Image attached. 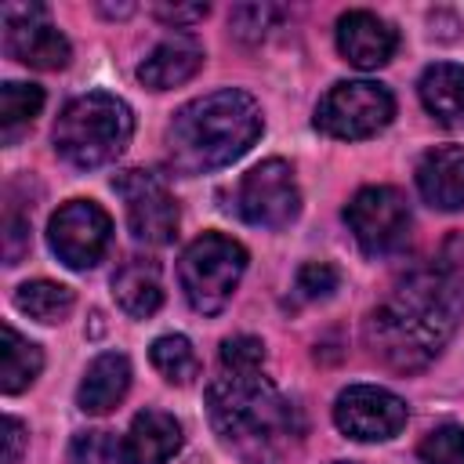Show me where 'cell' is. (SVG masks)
I'll return each instance as SVG.
<instances>
[{"instance_id":"6da1fadb","label":"cell","mask_w":464,"mask_h":464,"mask_svg":"<svg viewBox=\"0 0 464 464\" xmlns=\"http://www.w3.org/2000/svg\"><path fill=\"white\" fill-rule=\"evenodd\" d=\"M464 312V279L453 268H413L366 319V341L392 370L428 366Z\"/></svg>"},{"instance_id":"7a4b0ae2","label":"cell","mask_w":464,"mask_h":464,"mask_svg":"<svg viewBox=\"0 0 464 464\" xmlns=\"http://www.w3.org/2000/svg\"><path fill=\"white\" fill-rule=\"evenodd\" d=\"M207 413L221 442L246 464H276L301 435L297 410L261 370H221L207 384Z\"/></svg>"},{"instance_id":"3957f363","label":"cell","mask_w":464,"mask_h":464,"mask_svg":"<svg viewBox=\"0 0 464 464\" xmlns=\"http://www.w3.org/2000/svg\"><path fill=\"white\" fill-rule=\"evenodd\" d=\"M261 105L236 87L181 105L167 127V163L178 174H207L239 160L261 138Z\"/></svg>"},{"instance_id":"277c9868","label":"cell","mask_w":464,"mask_h":464,"mask_svg":"<svg viewBox=\"0 0 464 464\" xmlns=\"http://www.w3.org/2000/svg\"><path fill=\"white\" fill-rule=\"evenodd\" d=\"M134 134V112L123 98L109 91H91L72 98L54 123V149L72 167L112 163Z\"/></svg>"},{"instance_id":"5b68a950","label":"cell","mask_w":464,"mask_h":464,"mask_svg":"<svg viewBox=\"0 0 464 464\" xmlns=\"http://www.w3.org/2000/svg\"><path fill=\"white\" fill-rule=\"evenodd\" d=\"M243 272H246L243 243H236L232 236H221V232H203L199 239H192L185 246V254L178 261V279H181L185 301L203 315H214L228 304Z\"/></svg>"},{"instance_id":"8992f818","label":"cell","mask_w":464,"mask_h":464,"mask_svg":"<svg viewBox=\"0 0 464 464\" xmlns=\"http://www.w3.org/2000/svg\"><path fill=\"white\" fill-rule=\"evenodd\" d=\"M395 116V98L373 80H341L315 105V127L330 138L355 141L388 127Z\"/></svg>"},{"instance_id":"52a82bcc","label":"cell","mask_w":464,"mask_h":464,"mask_svg":"<svg viewBox=\"0 0 464 464\" xmlns=\"http://www.w3.org/2000/svg\"><path fill=\"white\" fill-rule=\"evenodd\" d=\"M112 239V218L94 199H69L47 225V243L65 268H94Z\"/></svg>"},{"instance_id":"ba28073f","label":"cell","mask_w":464,"mask_h":464,"mask_svg":"<svg viewBox=\"0 0 464 464\" xmlns=\"http://www.w3.org/2000/svg\"><path fill=\"white\" fill-rule=\"evenodd\" d=\"M344 221L355 243L366 254H392L410 236V207L406 196L392 185H366L344 207Z\"/></svg>"},{"instance_id":"9c48e42d","label":"cell","mask_w":464,"mask_h":464,"mask_svg":"<svg viewBox=\"0 0 464 464\" xmlns=\"http://www.w3.org/2000/svg\"><path fill=\"white\" fill-rule=\"evenodd\" d=\"M236 207L243 221L257 228H286L301 210V188H297L290 163L265 160L254 170H246L236 192Z\"/></svg>"},{"instance_id":"30bf717a","label":"cell","mask_w":464,"mask_h":464,"mask_svg":"<svg viewBox=\"0 0 464 464\" xmlns=\"http://www.w3.org/2000/svg\"><path fill=\"white\" fill-rule=\"evenodd\" d=\"M112 188L123 196L127 225L138 243L163 246L178 232V203L167 192V185L152 170H123L112 178Z\"/></svg>"},{"instance_id":"8fae6325","label":"cell","mask_w":464,"mask_h":464,"mask_svg":"<svg viewBox=\"0 0 464 464\" xmlns=\"http://www.w3.org/2000/svg\"><path fill=\"white\" fill-rule=\"evenodd\" d=\"M0 18H4V40H7V51L29 65V69H44V72H54V69H65L69 58H72V47L69 40L47 22V11L40 4H4L0 7Z\"/></svg>"},{"instance_id":"7c38bea8","label":"cell","mask_w":464,"mask_h":464,"mask_svg":"<svg viewBox=\"0 0 464 464\" xmlns=\"http://www.w3.org/2000/svg\"><path fill=\"white\" fill-rule=\"evenodd\" d=\"M334 424L355 442H384L402 431L406 402L377 384H352L334 402Z\"/></svg>"},{"instance_id":"4fadbf2b","label":"cell","mask_w":464,"mask_h":464,"mask_svg":"<svg viewBox=\"0 0 464 464\" xmlns=\"http://www.w3.org/2000/svg\"><path fill=\"white\" fill-rule=\"evenodd\" d=\"M399 47L395 29L373 11H348L337 18V51L355 69H381Z\"/></svg>"},{"instance_id":"5bb4252c","label":"cell","mask_w":464,"mask_h":464,"mask_svg":"<svg viewBox=\"0 0 464 464\" xmlns=\"http://www.w3.org/2000/svg\"><path fill=\"white\" fill-rule=\"evenodd\" d=\"M199 65H203V44L192 33H170L138 65V80L152 91H170V87L192 80L199 72Z\"/></svg>"},{"instance_id":"9a60e30c","label":"cell","mask_w":464,"mask_h":464,"mask_svg":"<svg viewBox=\"0 0 464 464\" xmlns=\"http://www.w3.org/2000/svg\"><path fill=\"white\" fill-rule=\"evenodd\" d=\"M181 450V424L174 413L145 410L130 420L120 442V464H167Z\"/></svg>"},{"instance_id":"2e32d148","label":"cell","mask_w":464,"mask_h":464,"mask_svg":"<svg viewBox=\"0 0 464 464\" xmlns=\"http://www.w3.org/2000/svg\"><path fill=\"white\" fill-rule=\"evenodd\" d=\"M417 188L428 207L460 210L464 207V149L439 145L424 152L417 163Z\"/></svg>"},{"instance_id":"e0dca14e","label":"cell","mask_w":464,"mask_h":464,"mask_svg":"<svg viewBox=\"0 0 464 464\" xmlns=\"http://www.w3.org/2000/svg\"><path fill=\"white\" fill-rule=\"evenodd\" d=\"M130 388V362L123 352H102L87 370L76 388V406L83 413H109Z\"/></svg>"},{"instance_id":"ac0fdd59","label":"cell","mask_w":464,"mask_h":464,"mask_svg":"<svg viewBox=\"0 0 464 464\" xmlns=\"http://www.w3.org/2000/svg\"><path fill=\"white\" fill-rule=\"evenodd\" d=\"M420 102L424 109L446 123V127H460L464 123V65L457 62H435L420 72Z\"/></svg>"},{"instance_id":"d6986e66","label":"cell","mask_w":464,"mask_h":464,"mask_svg":"<svg viewBox=\"0 0 464 464\" xmlns=\"http://www.w3.org/2000/svg\"><path fill=\"white\" fill-rule=\"evenodd\" d=\"M112 297L116 304L134 315V319H149L160 304H163V279L160 268L145 257H130L116 276H112Z\"/></svg>"},{"instance_id":"ffe728a7","label":"cell","mask_w":464,"mask_h":464,"mask_svg":"<svg viewBox=\"0 0 464 464\" xmlns=\"http://www.w3.org/2000/svg\"><path fill=\"white\" fill-rule=\"evenodd\" d=\"M44 370V352L40 344H33L29 337H22L11 323H4L0 330V388L7 395L29 388Z\"/></svg>"},{"instance_id":"44dd1931","label":"cell","mask_w":464,"mask_h":464,"mask_svg":"<svg viewBox=\"0 0 464 464\" xmlns=\"http://www.w3.org/2000/svg\"><path fill=\"white\" fill-rule=\"evenodd\" d=\"M40 109H44V91L36 83L7 80L0 87V138H4V145H14L33 127Z\"/></svg>"},{"instance_id":"7402d4cb","label":"cell","mask_w":464,"mask_h":464,"mask_svg":"<svg viewBox=\"0 0 464 464\" xmlns=\"http://www.w3.org/2000/svg\"><path fill=\"white\" fill-rule=\"evenodd\" d=\"M14 304L36 323H62L72 312V290L51 279H33L14 290Z\"/></svg>"},{"instance_id":"603a6c76","label":"cell","mask_w":464,"mask_h":464,"mask_svg":"<svg viewBox=\"0 0 464 464\" xmlns=\"http://www.w3.org/2000/svg\"><path fill=\"white\" fill-rule=\"evenodd\" d=\"M149 359H152V366H156L170 384H188V381L199 377V355H196L192 341L181 337V334L156 337L152 348H149Z\"/></svg>"},{"instance_id":"cb8c5ba5","label":"cell","mask_w":464,"mask_h":464,"mask_svg":"<svg viewBox=\"0 0 464 464\" xmlns=\"http://www.w3.org/2000/svg\"><path fill=\"white\" fill-rule=\"evenodd\" d=\"M417 457L420 464H464V428L442 424L428 431L424 442L417 446Z\"/></svg>"},{"instance_id":"d4e9b609","label":"cell","mask_w":464,"mask_h":464,"mask_svg":"<svg viewBox=\"0 0 464 464\" xmlns=\"http://www.w3.org/2000/svg\"><path fill=\"white\" fill-rule=\"evenodd\" d=\"M337 268L334 265H326V261H308V265H301L297 268V279H294V290H297V297H304V301H319V297H330L334 290H337Z\"/></svg>"},{"instance_id":"484cf974","label":"cell","mask_w":464,"mask_h":464,"mask_svg":"<svg viewBox=\"0 0 464 464\" xmlns=\"http://www.w3.org/2000/svg\"><path fill=\"white\" fill-rule=\"evenodd\" d=\"M272 18H276V7L272 4H239V7H232L228 25H232V33L239 40H261L268 33Z\"/></svg>"},{"instance_id":"4316f807","label":"cell","mask_w":464,"mask_h":464,"mask_svg":"<svg viewBox=\"0 0 464 464\" xmlns=\"http://www.w3.org/2000/svg\"><path fill=\"white\" fill-rule=\"evenodd\" d=\"M265 366V344L250 334L228 337L221 344V370H261Z\"/></svg>"},{"instance_id":"83f0119b","label":"cell","mask_w":464,"mask_h":464,"mask_svg":"<svg viewBox=\"0 0 464 464\" xmlns=\"http://www.w3.org/2000/svg\"><path fill=\"white\" fill-rule=\"evenodd\" d=\"M112 457H120V446L109 442L105 431H83L72 442V460H80V464H105Z\"/></svg>"},{"instance_id":"f1b7e54d","label":"cell","mask_w":464,"mask_h":464,"mask_svg":"<svg viewBox=\"0 0 464 464\" xmlns=\"http://www.w3.org/2000/svg\"><path fill=\"white\" fill-rule=\"evenodd\" d=\"M207 4H160L156 7V18H163L167 25H192V22H199V18H207Z\"/></svg>"},{"instance_id":"f546056e","label":"cell","mask_w":464,"mask_h":464,"mask_svg":"<svg viewBox=\"0 0 464 464\" xmlns=\"http://www.w3.org/2000/svg\"><path fill=\"white\" fill-rule=\"evenodd\" d=\"M4 442H7L4 464H18L22 460V446H25V424L18 417H7L4 420Z\"/></svg>"}]
</instances>
